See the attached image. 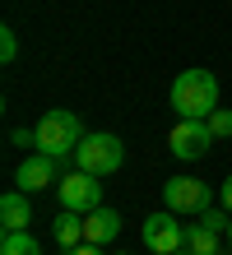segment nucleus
I'll return each mask as SVG.
<instances>
[{"mask_svg":"<svg viewBox=\"0 0 232 255\" xmlns=\"http://www.w3.org/2000/svg\"><path fill=\"white\" fill-rule=\"evenodd\" d=\"M172 107L191 121H209V112H219V79L209 70H186L172 84Z\"/></svg>","mask_w":232,"mask_h":255,"instance_id":"1","label":"nucleus"},{"mask_svg":"<svg viewBox=\"0 0 232 255\" xmlns=\"http://www.w3.org/2000/svg\"><path fill=\"white\" fill-rule=\"evenodd\" d=\"M219 237L209 223H186V251L191 255H219Z\"/></svg>","mask_w":232,"mask_h":255,"instance_id":"12","label":"nucleus"},{"mask_svg":"<svg viewBox=\"0 0 232 255\" xmlns=\"http://www.w3.org/2000/svg\"><path fill=\"white\" fill-rule=\"evenodd\" d=\"M33 130H37V153L46 158H65V153L74 158V148L84 144V126L74 112H46Z\"/></svg>","mask_w":232,"mask_h":255,"instance_id":"2","label":"nucleus"},{"mask_svg":"<svg viewBox=\"0 0 232 255\" xmlns=\"http://www.w3.org/2000/svg\"><path fill=\"white\" fill-rule=\"evenodd\" d=\"M209 130H214V139H228V134H232V112H209Z\"/></svg>","mask_w":232,"mask_h":255,"instance_id":"15","label":"nucleus"},{"mask_svg":"<svg viewBox=\"0 0 232 255\" xmlns=\"http://www.w3.org/2000/svg\"><path fill=\"white\" fill-rule=\"evenodd\" d=\"M74 162H79L84 172H93V176H112L121 162H126V144L116 139V134H84V144L74 148Z\"/></svg>","mask_w":232,"mask_h":255,"instance_id":"3","label":"nucleus"},{"mask_svg":"<svg viewBox=\"0 0 232 255\" xmlns=\"http://www.w3.org/2000/svg\"><path fill=\"white\" fill-rule=\"evenodd\" d=\"M219 204H228V209H232V176H228V181H223V190H219Z\"/></svg>","mask_w":232,"mask_h":255,"instance_id":"18","label":"nucleus"},{"mask_svg":"<svg viewBox=\"0 0 232 255\" xmlns=\"http://www.w3.org/2000/svg\"><path fill=\"white\" fill-rule=\"evenodd\" d=\"M14 56H19V37H14V28H0V61L14 65Z\"/></svg>","mask_w":232,"mask_h":255,"instance_id":"16","label":"nucleus"},{"mask_svg":"<svg viewBox=\"0 0 232 255\" xmlns=\"http://www.w3.org/2000/svg\"><path fill=\"white\" fill-rule=\"evenodd\" d=\"M209 144H214L209 121H191V116H181V121L172 126V134H167V148H172L181 162H200L209 153Z\"/></svg>","mask_w":232,"mask_h":255,"instance_id":"5","label":"nucleus"},{"mask_svg":"<svg viewBox=\"0 0 232 255\" xmlns=\"http://www.w3.org/2000/svg\"><path fill=\"white\" fill-rule=\"evenodd\" d=\"M116 232H121V214L116 209H93V214H84V242L93 246H107V242H116Z\"/></svg>","mask_w":232,"mask_h":255,"instance_id":"10","label":"nucleus"},{"mask_svg":"<svg viewBox=\"0 0 232 255\" xmlns=\"http://www.w3.org/2000/svg\"><path fill=\"white\" fill-rule=\"evenodd\" d=\"M65 255H102V246H93V242H79L74 251H65Z\"/></svg>","mask_w":232,"mask_h":255,"instance_id":"17","label":"nucleus"},{"mask_svg":"<svg viewBox=\"0 0 232 255\" xmlns=\"http://www.w3.org/2000/svg\"><path fill=\"white\" fill-rule=\"evenodd\" d=\"M14 181H19V190L28 195H37V190H56V158H46V153H33V158H23L19 162V172H14Z\"/></svg>","mask_w":232,"mask_h":255,"instance_id":"8","label":"nucleus"},{"mask_svg":"<svg viewBox=\"0 0 232 255\" xmlns=\"http://www.w3.org/2000/svg\"><path fill=\"white\" fill-rule=\"evenodd\" d=\"M0 255H42V246L33 242V232H5Z\"/></svg>","mask_w":232,"mask_h":255,"instance_id":"13","label":"nucleus"},{"mask_svg":"<svg viewBox=\"0 0 232 255\" xmlns=\"http://www.w3.org/2000/svg\"><path fill=\"white\" fill-rule=\"evenodd\" d=\"M181 214H172V209H158V214L144 218V246L153 255H172L186 246V223H177Z\"/></svg>","mask_w":232,"mask_h":255,"instance_id":"6","label":"nucleus"},{"mask_svg":"<svg viewBox=\"0 0 232 255\" xmlns=\"http://www.w3.org/2000/svg\"><path fill=\"white\" fill-rule=\"evenodd\" d=\"M172 255H191V251H186V246H181V251H172Z\"/></svg>","mask_w":232,"mask_h":255,"instance_id":"20","label":"nucleus"},{"mask_svg":"<svg viewBox=\"0 0 232 255\" xmlns=\"http://www.w3.org/2000/svg\"><path fill=\"white\" fill-rule=\"evenodd\" d=\"M228 251H232V223H228Z\"/></svg>","mask_w":232,"mask_h":255,"instance_id":"19","label":"nucleus"},{"mask_svg":"<svg viewBox=\"0 0 232 255\" xmlns=\"http://www.w3.org/2000/svg\"><path fill=\"white\" fill-rule=\"evenodd\" d=\"M200 223H209L214 232H228V223H232V209H228V204H209L205 214H200Z\"/></svg>","mask_w":232,"mask_h":255,"instance_id":"14","label":"nucleus"},{"mask_svg":"<svg viewBox=\"0 0 232 255\" xmlns=\"http://www.w3.org/2000/svg\"><path fill=\"white\" fill-rule=\"evenodd\" d=\"M163 200L172 214H205L214 204V190L205 181H195V176H172V181L163 186Z\"/></svg>","mask_w":232,"mask_h":255,"instance_id":"7","label":"nucleus"},{"mask_svg":"<svg viewBox=\"0 0 232 255\" xmlns=\"http://www.w3.org/2000/svg\"><path fill=\"white\" fill-rule=\"evenodd\" d=\"M28 223H33V200H28V190L0 195V228L5 232H28Z\"/></svg>","mask_w":232,"mask_h":255,"instance_id":"9","label":"nucleus"},{"mask_svg":"<svg viewBox=\"0 0 232 255\" xmlns=\"http://www.w3.org/2000/svg\"><path fill=\"white\" fill-rule=\"evenodd\" d=\"M56 195H60V209H74V214H93L102 204V176H93L84 167L65 172L56 181Z\"/></svg>","mask_w":232,"mask_h":255,"instance_id":"4","label":"nucleus"},{"mask_svg":"<svg viewBox=\"0 0 232 255\" xmlns=\"http://www.w3.org/2000/svg\"><path fill=\"white\" fill-rule=\"evenodd\" d=\"M51 237H56L65 251H74V246L84 242V214H74V209H60L56 223H51Z\"/></svg>","mask_w":232,"mask_h":255,"instance_id":"11","label":"nucleus"}]
</instances>
